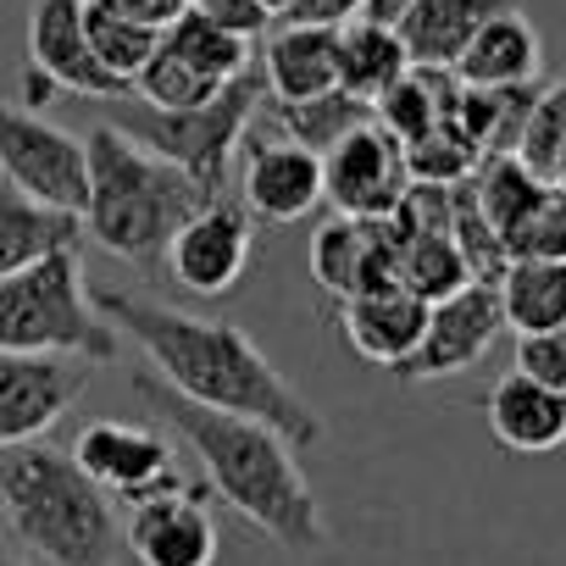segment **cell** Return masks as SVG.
Returning <instances> with one entry per match:
<instances>
[{
  "instance_id": "9a60e30c",
  "label": "cell",
  "mask_w": 566,
  "mask_h": 566,
  "mask_svg": "<svg viewBox=\"0 0 566 566\" xmlns=\"http://www.w3.org/2000/svg\"><path fill=\"white\" fill-rule=\"evenodd\" d=\"M29 67H40L56 90L90 101H128L134 84L106 73L84 34V0H34L29 12Z\"/></svg>"
},
{
  "instance_id": "52a82bcc",
  "label": "cell",
  "mask_w": 566,
  "mask_h": 566,
  "mask_svg": "<svg viewBox=\"0 0 566 566\" xmlns=\"http://www.w3.org/2000/svg\"><path fill=\"white\" fill-rule=\"evenodd\" d=\"M0 172H7V184H18L23 195H34L45 206L84 211L90 150H84L78 134L45 123L34 106L0 101Z\"/></svg>"
},
{
  "instance_id": "5b68a950",
  "label": "cell",
  "mask_w": 566,
  "mask_h": 566,
  "mask_svg": "<svg viewBox=\"0 0 566 566\" xmlns=\"http://www.w3.org/2000/svg\"><path fill=\"white\" fill-rule=\"evenodd\" d=\"M0 350H29V356H78L90 367L117 361L123 334L95 306L78 244L51 250L23 272L0 277Z\"/></svg>"
},
{
  "instance_id": "f546056e",
  "label": "cell",
  "mask_w": 566,
  "mask_h": 566,
  "mask_svg": "<svg viewBox=\"0 0 566 566\" xmlns=\"http://www.w3.org/2000/svg\"><path fill=\"white\" fill-rule=\"evenodd\" d=\"M505 255H566V189L549 184L544 206L505 239Z\"/></svg>"
},
{
  "instance_id": "44dd1931",
  "label": "cell",
  "mask_w": 566,
  "mask_h": 566,
  "mask_svg": "<svg viewBox=\"0 0 566 566\" xmlns=\"http://www.w3.org/2000/svg\"><path fill=\"white\" fill-rule=\"evenodd\" d=\"M84 239V217L45 206L34 195H23L18 184H0V277L34 266L51 250H73Z\"/></svg>"
},
{
  "instance_id": "d6986e66",
  "label": "cell",
  "mask_w": 566,
  "mask_h": 566,
  "mask_svg": "<svg viewBox=\"0 0 566 566\" xmlns=\"http://www.w3.org/2000/svg\"><path fill=\"white\" fill-rule=\"evenodd\" d=\"M538 67H544L538 29L522 18V7H505L472 34V45L455 56L450 73L472 90H516V84H533Z\"/></svg>"
},
{
  "instance_id": "e0dca14e",
  "label": "cell",
  "mask_w": 566,
  "mask_h": 566,
  "mask_svg": "<svg viewBox=\"0 0 566 566\" xmlns=\"http://www.w3.org/2000/svg\"><path fill=\"white\" fill-rule=\"evenodd\" d=\"M489 433L500 450H516V455H549L566 444V389H549L527 373H505L494 389H489Z\"/></svg>"
},
{
  "instance_id": "8d00e7d4",
  "label": "cell",
  "mask_w": 566,
  "mask_h": 566,
  "mask_svg": "<svg viewBox=\"0 0 566 566\" xmlns=\"http://www.w3.org/2000/svg\"><path fill=\"white\" fill-rule=\"evenodd\" d=\"M549 184H555V189H566V145H560V156H555V172H549Z\"/></svg>"
},
{
  "instance_id": "7c38bea8",
  "label": "cell",
  "mask_w": 566,
  "mask_h": 566,
  "mask_svg": "<svg viewBox=\"0 0 566 566\" xmlns=\"http://www.w3.org/2000/svg\"><path fill=\"white\" fill-rule=\"evenodd\" d=\"M206 500L211 489H195V483L134 500L123 522V544L134 549V560L139 566H217L222 538Z\"/></svg>"
},
{
  "instance_id": "d6a6232c",
  "label": "cell",
  "mask_w": 566,
  "mask_h": 566,
  "mask_svg": "<svg viewBox=\"0 0 566 566\" xmlns=\"http://www.w3.org/2000/svg\"><path fill=\"white\" fill-rule=\"evenodd\" d=\"M95 7H106V12H117L128 23H145V29H167L195 7V0H95Z\"/></svg>"
},
{
  "instance_id": "f1b7e54d",
  "label": "cell",
  "mask_w": 566,
  "mask_h": 566,
  "mask_svg": "<svg viewBox=\"0 0 566 566\" xmlns=\"http://www.w3.org/2000/svg\"><path fill=\"white\" fill-rule=\"evenodd\" d=\"M560 145H566V78H560V84H549V90H533V101H527V117H522V128H516V150H511V156H522L538 178H549V172H555Z\"/></svg>"
},
{
  "instance_id": "4dcf8cb0",
  "label": "cell",
  "mask_w": 566,
  "mask_h": 566,
  "mask_svg": "<svg viewBox=\"0 0 566 566\" xmlns=\"http://www.w3.org/2000/svg\"><path fill=\"white\" fill-rule=\"evenodd\" d=\"M516 373L566 389V323L560 328H538V334H516Z\"/></svg>"
},
{
  "instance_id": "4316f807",
  "label": "cell",
  "mask_w": 566,
  "mask_h": 566,
  "mask_svg": "<svg viewBox=\"0 0 566 566\" xmlns=\"http://www.w3.org/2000/svg\"><path fill=\"white\" fill-rule=\"evenodd\" d=\"M266 112H272V123H277V134H290V139H301L306 150H334L350 128H361V123H373V106L367 101H356L350 90H328V95H312V101H261Z\"/></svg>"
},
{
  "instance_id": "2e32d148",
  "label": "cell",
  "mask_w": 566,
  "mask_h": 566,
  "mask_svg": "<svg viewBox=\"0 0 566 566\" xmlns=\"http://www.w3.org/2000/svg\"><path fill=\"white\" fill-rule=\"evenodd\" d=\"M422 328H428V301L411 295L406 283H378V290H356L339 301V334L373 367L400 373Z\"/></svg>"
},
{
  "instance_id": "8992f818",
  "label": "cell",
  "mask_w": 566,
  "mask_h": 566,
  "mask_svg": "<svg viewBox=\"0 0 566 566\" xmlns=\"http://www.w3.org/2000/svg\"><path fill=\"white\" fill-rule=\"evenodd\" d=\"M261 101H266V78H261V67H250V73H239L233 84H222L211 101L178 106V112L150 106V101H139V95L112 101L117 112H112L106 123H117L128 139H139V145L156 150V156H167L172 167H184V172L217 200V195L228 189L233 150L244 145L250 123L261 117Z\"/></svg>"
},
{
  "instance_id": "1f68e13d",
  "label": "cell",
  "mask_w": 566,
  "mask_h": 566,
  "mask_svg": "<svg viewBox=\"0 0 566 566\" xmlns=\"http://www.w3.org/2000/svg\"><path fill=\"white\" fill-rule=\"evenodd\" d=\"M195 7H200L211 23H222L228 34H244V40L266 34V23H272V12L261 7V0H195Z\"/></svg>"
},
{
  "instance_id": "cb8c5ba5",
  "label": "cell",
  "mask_w": 566,
  "mask_h": 566,
  "mask_svg": "<svg viewBox=\"0 0 566 566\" xmlns=\"http://www.w3.org/2000/svg\"><path fill=\"white\" fill-rule=\"evenodd\" d=\"M389 217H395V211H389ZM395 228H400L395 277L406 283L411 295H422V301L433 306V301L455 295L461 283H472V266H467V255H461V244H455L450 228H428V222H406V217H395Z\"/></svg>"
},
{
  "instance_id": "6da1fadb",
  "label": "cell",
  "mask_w": 566,
  "mask_h": 566,
  "mask_svg": "<svg viewBox=\"0 0 566 566\" xmlns=\"http://www.w3.org/2000/svg\"><path fill=\"white\" fill-rule=\"evenodd\" d=\"M90 295L106 312V323L123 339H134V350H145V367L156 378H167L178 395L217 406V411L255 417V422L277 428L295 450H306L328 433L323 411L266 361V350L244 328L217 323V317H189V312H172L156 301H134L128 290H112V283H90Z\"/></svg>"
},
{
  "instance_id": "484cf974",
  "label": "cell",
  "mask_w": 566,
  "mask_h": 566,
  "mask_svg": "<svg viewBox=\"0 0 566 566\" xmlns=\"http://www.w3.org/2000/svg\"><path fill=\"white\" fill-rule=\"evenodd\" d=\"M161 45L172 51V56H184L206 84H233L239 73H250L255 62H250V40L244 34H228L222 23H211L200 7H189L178 23H167L161 29Z\"/></svg>"
},
{
  "instance_id": "f35d334b",
  "label": "cell",
  "mask_w": 566,
  "mask_h": 566,
  "mask_svg": "<svg viewBox=\"0 0 566 566\" xmlns=\"http://www.w3.org/2000/svg\"><path fill=\"white\" fill-rule=\"evenodd\" d=\"M0 566H23V560H18L12 549H0Z\"/></svg>"
},
{
  "instance_id": "9c48e42d",
  "label": "cell",
  "mask_w": 566,
  "mask_h": 566,
  "mask_svg": "<svg viewBox=\"0 0 566 566\" xmlns=\"http://www.w3.org/2000/svg\"><path fill=\"white\" fill-rule=\"evenodd\" d=\"M500 328H505L500 290H494L489 277H472V283H461L455 295H444V301L428 306V328H422L417 350L406 356L400 378H406V384L455 378V373H467V367L483 361V350L494 345Z\"/></svg>"
},
{
  "instance_id": "7a4b0ae2",
  "label": "cell",
  "mask_w": 566,
  "mask_h": 566,
  "mask_svg": "<svg viewBox=\"0 0 566 566\" xmlns=\"http://www.w3.org/2000/svg\"><path fill=\"white\" fill-rule=\"evenodd\" d=\"M134 389L195 450V461L206 472V489L222 505H233L250 527H261L266 538H277L295 555H312V549L328 544L323 505H317V494H312V483L295 461V444L277 428H266L255 417H239V411L200 406V400L178 395L167 378H156L150 367L134 373Z\"/></svg>"
},
{
  "instance_id": "7402d4cb",
  "label": "cell",
  "mask_w": 566,
  "mask_h": 566,
  "mask_svg": "<svg viewBox=\"0 0 566 566\" xmlns=\"http://www.w3.org/2000/svg\"><path fill=\"white\" fill-rule=\"evenodd\" d=\"M505 328L538 334L566 323V255H511L494 277Z\"/></svg>"
},
{
  "instance_id": "3957f363",
  "label": "cell",
  "mask_w": 566,
  "mask_h": 566,
  "mask_svg": "<svg viewBox=\"0 0 566 566\" xmlns=\"http://www.w3.org/2000/svg\"><path fill=\"white\" fill-rule=\"evenodd\" d=\"M112 505L73 450L45 439L0 450V522L45 566H112L123 544Z\"/></svg>"
},
{
  "instance_id": "8fae6325",
  "label": "cell",
  "mask_w": 566,
  "mask_h": 566,
  "mask_svg": "<svg viewBox=\"0 0 566 566\" xmlns=\"http://www.w3.org/2000/svg\"><path fill=\"white\" fill-rule=\"evenodd\" d=\"M73 455L117 505H134V500H150V494L184 483L172 444L145 422H117V417L84 422L73 439Z\"/></svg>"
},
{
  "instance_id": "d4e9b609",
  "label": "cell",
  "mask_w": 566,
  "mask_h": 566,
  "mask_svg": "<svg viewBox=\"0 0 566 566\" xmlns=\"http://www.w3.org/2000/svg\"><path fill=\"white\" fill-rule=\"evenodd\" d=\"M467 184H472V200H478V211L489 217V228H494L500 239H511V233L544 206V195H549V178H538V172H533L522 156H511V150L483 156Z\"/></svg>"
},
{
  "instance_id": "603a6c76",
  "label": "cell",
  "mask_w": 566,
  "mask_h": 566,
  "mask_svg": "<svg viewBox=\"0 0 566 566\" xmlns=\"http://www.w3.org/2000/svg\"><path fill=\"white\" fill-rule=\"evenodd\" d=\"M406 73H411V56H406V40H400L395 23L356 18V23L339 29V90H350L356 101L373 106Z\"/></svg>"
},
{
  "instance_id": "4fadbf2b",
  "label": "cell",
  "mask_w": 566,
  "mask_h": 566,
  "mask_svg": "<svg viewBox=\"0 0 566 566\" xmlns=\"http://www.w3.org/2000/svg\"><path fill=\"white\" fill-rule=\"evenodd\" d=\"M90 384V361L78 356H29L0 350V450L51 433Z\"/></svg>"
},
{
  "instance_id": "ac0fdd59",
  "label": "cell",
  "mask_w": 566,
  "mask_h": 566,
  "mask_svg": "<svg viewBox=\"0 0 566 566\" xmlns=\"http://www.w3.org/2000/svg\"><path fill=\"white\" fill-rule=\"evenodd\" d=\"M255 67L266 78V101H312V95H328V90H339V29L283 23L277 34H266Z\"/></svg>"
},
{
  "instance_id": "ba28073f",
  "label": "cell",
  "mask_w": 566,
  "mask_h": 566,
  "mask_svg": "<svg viewBox=\"0 0 566 566\" xmlns=\"http://www.w3.org/2000/svg\"><path fill=\"white\" fill-rule=\"evenodd\" d=\"M250 250H255V217L239 200L217 195V200H206L200 211H189L178 222V233L167 244V272H172V283L184 295L217 301L244 277Z\"/></svg>"
},
{
  "instance_id": "74e56055",
  "label": "cell",
  "mask_w": 566,
  "mask_h": 566,
  "mask_svg": "<svg viewBox=\"0 0 566 566\" xmlns=\"http://www.w3.org/2000/svg\"><path fill=\"white\" fill-rule=\"evenodd\" d=\"M261 7H266L272 18H290V7H295V0H261Z\"/></svg>"
},
{
  "instance_id": "836d02e7",
  "label": "cell",
  "mask_w": 566,
  "mask_h": 566,
  "mask_svg": "<svg viewBox=\"0 0 566 566\" xmlns=\"http://www.w3.org/2000/svg\"><path fill=\"white\" fill-rule=\"evenodd\" d=\"M367 12V0H295L283 23H317V29H345Z\"/></svg>"
},
{
  "instance_id": "30bf717a",
  "label": "cell",
  "mask_w": 566,
  "mask_h": 566,
  "mask_svg": "<svg viewBox=\"0 0 566 566\" xmlns=\"http://www.w3.org/2000/svg\"><path fill=\"white\" fill-rule=\"evenodd\" d=\"M411 189L406 145L373 117L323 150V200L345 217H389Z\"/></svg>"
},
{
  "instance_id": "277c9868",
  "label": "cell",
  "mask_w": 566,
  "mask_h": 566,
  "mask_svg": "<svg viewBox=\"0 0 566 566\" xmlns=\"http://www.w3.org/2000/svg\"><path fill=\"white\" fill-rule=\"evenodd\" d=\"M84 150H90V195L78 211L84 233L106 255L134 261L139 272H156L167 261L178 222L189 211H200L211 195L184 167H172L167 156L128 139L117 123H95Z\"/></svg>"
},
{
  "instance_id": "d590c367",
  "label": "cell",
  "mask_w": 566,
  "mask_h": 566,
  "mask_svg": "<svg viewBox=\"0 0 566 566\" xmlns=\"http://www.w3.org/2000/svg\"><path fill=\"white\" fill-rule=\"evenodd\" d=\"M411 7V0H367L361 18H378V23H400V12Z\"/></svg>"
},
{
  "instance_id": "83f0119b",
  "label": "cell",
  "mask_w": 566,
  "mask_h": 566,
  "mask_svg": "<svg viewBox=\"0 0 566 566\" xmlns=\"http://www.w3.org/2000/svg\"><path fill=\"white\" fill-rule=\"evenodd\" d=\"M84 34H90V51L101 56V67L117 73V78H128V84L139 78V67H145V62L156 56V45H161V29L128 23V18L95 7V0H84Z\"/></svg>"
},
{
  "instance_id": "e575fe53",
  "label": "cell",
  "mask_w": 566,
  "mask_h": 566,
  "mask_svg": "<svg viewBox=\"0 0 566 566\" xmlns=\"http://www.w3.org/2000/svg\"><path fill=\"white\" fill-rule=\"evenodd\" d=\"M23 84H29V90H23V106H34V112H40V106L56 95V84H51L40 67H29V73H23Z\"/></svg>"
},
{
  "instance_id": "5bb4252c",
  "label": "cell",
  "mask_w": 566,
  "mask_h": 566,
  "mask_svg": "<svg viewBox=\"0 0 566 566\" xmlns=\"http://www.w3.org/2000/svg\"><path fill=\"white\" fill-rule=\"evenodd\" d=\"M239 206L255 222H301L323 206V156L306 150L290 134L250 139L244 134V161H239Z\"/></svg>"
},
{
  "instance_id": "ffe728a7",
  "label": "cell",
  "mask_w": 566,
  "mask_h": 566,
  "mask_svg": "<svg viewBox=\"0 0 566 566\" xmlns=\"http://www.w3.org/2000/svg\"><path fill=\"white\" fill-rule=\"evenodd\" d=\"M505 7H522V0H411L395 29L406 40L411 67H455L472 34Z\"/></svg>"
}]
</instances>
